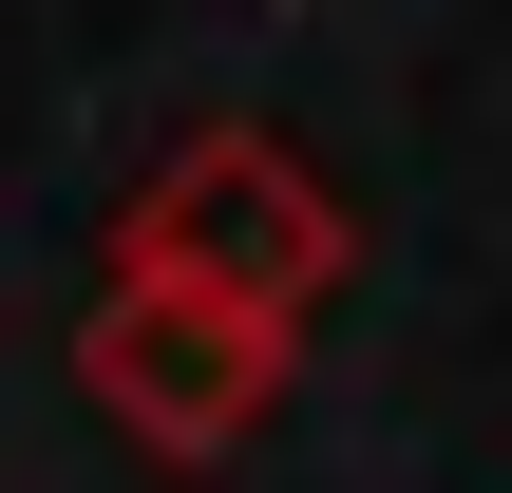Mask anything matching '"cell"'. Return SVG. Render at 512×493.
<instances>
[{
    "mask_svg": "<svg viewBox=\"0 0 512 493\" xmlns=\"http://www.w3.org/2000/svg\"><path fill=\"white\" fill-rule=\"evenodd\" d=\"M114 266H133V285H209V304H247V323L304 342V323L361 285V209H342L266 114H209V133H171V152L133 171Z\"/></svg>",
    "mask_w": 512,
    "mask_h": 493,
    "instance_id": "1",
    "label": "cell"
},
{
    "mask_svg": "<svg viewBox=\"0 0 512 493\" xmlns=\"http://www.w3.org/2000/svg\"><path fill=\"white\" fill-rule=\"evenodd\" d=\"M76 399L133 437V456H171V475H209V456H247L285 399H304V342L285 323H247V304H209V285H95L76 304Z\"/></svg>",
    "mask_w": 512,
    "mask_h": 493,
    "instance_id": "2",
    "label": "cell"
}]
</instances>
